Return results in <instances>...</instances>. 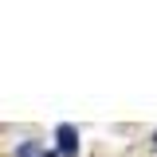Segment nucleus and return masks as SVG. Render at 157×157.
<instances>
[{
	"instance_id": "3",
	"label": "nucleus",
	"mask_w": 157,
	"mask_h": 157,
	"mask_svg": "<svg viewBox=\"0 0 157 157\" xmlns=\"http://www.w3.org/2000/svg\"><path fill=\"white\" fill-rule=\"evenodd\" d=\"M153 145H157V137H153Z\"/></svg>"
},
{
	"instance_id": "1",
	"label": "nucleus",
	"mask_w": 157,
	"mask_h": 157,
	"mask_svg": "<svg viewBox=\"0 0 157 157\" xmlns=\"http://www.w3.org/2000/svg\"><path fill=\"white\" fill-rule=\"evenodd\" d=\"M55 153L59 157H75L78 153V130L71 126V122H63L55 130Z\"/></svg>"
},
{
	"instance_id": "2",
	"label": "nucleus",
	"mask_w": 157,
	"mask_h": 157,
	"mask_svg": "<svg viewBox=\"0 0 157 157\" xmlns=\"http://www.w3.org/2000/svg\"><path fill=\"white\" fill-rule=\"evenodd\" d=\"M20 157H39V145H32V141H28V145H20Z\"/></svg>"
}]
</instances>
